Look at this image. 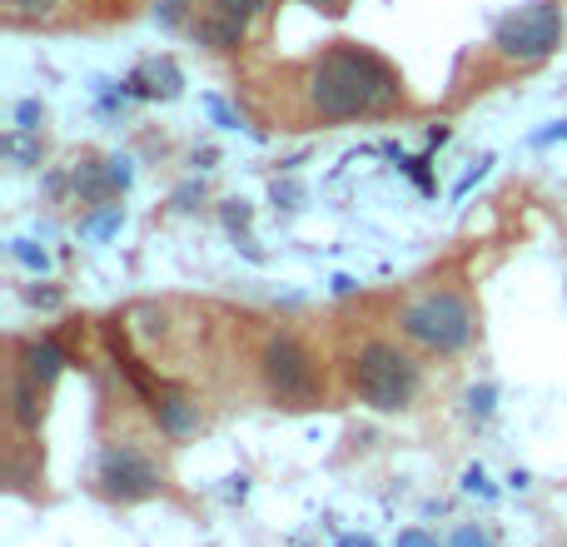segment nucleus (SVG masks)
Segmentation results:
<instances>
[{
  "mask_svg": "<svg viewBox=\"0 0 567 547\" xmlns=\"http://www.w3.org/2000/svg\"><path fill=\"white\" fill-rule=\"evenodd\" d=\"M493 403H498V389H493V383H483V389H468V413H473V419H488Z\"/></svg>",
  "mask_w": 567,
  "mask_h": 547,
  "instance_id": "4468645a",
  "label": "nucleus"
},
{
  "mask_svg": "<svg viewBox=\"0 0 567 547\" xmlns=\"http://www.w3.org/2000/svg\"><path fill=\"white\" fill-rule=\"evenodd\" d=\"M563 45V10L553 0H528V6L498 16L493 25V50L513 65H538Z\"/></svg>",
  "mask_w": 567,
  "mask_h": 547,
  "instance_id": "20e7f679",
  "label": "nucleus"
},
{
  "mask_svg": "<svg viewBox=\"0 0 567 547\" xmlns=\"http://www.w3.org/2000/svg\"><path fill=\"white\" fill-rule=\"evenodd\" d=\"M399 333L423 353H463L478 333V313L458 289H423L399 309Z\"/></svg>",
  "mask_w": 567,
  "mask_h": 547,
  "instance_id": "7ed1b4c3",
  "label": "nucleus"
},
{
  "mask_svg": "<svg viewBox=\"0 0 567 547\" xmlns=\"http://www.w3.org/2000/svg\"><path fill=\"white\" fill-rule=\"evenodd\" d=\"M303 6H313V10H329V16H333V10H343V0H303Z\"/></svg>",
  "mask_w": 567,
  "mask_h": 547,
  "instance_id": "5701e85b",
  "label": "nucleus"
},
{
  "mask_svg": "<svg viewBox=\"0 0 567 547\" xmlns=\"http://www.w3.org/2000/svg\"><path fill=\"white\" fill-rule=\"evenodd\" d=\"M30 303H45V309H55L60 293H55V289H30Z\"/></svg>",
  "mask_w": 567,
  "mask_h": 547,
  "instance_id": "4be33fe9",
  "label": "nucleus"
},
{
  "mask_svg": "<svg viewBox=\"0 0 567 547\" xmlns=\"http://www.w3.org/2000/svg\"><path fill=\"white\" fill-rule=\"evenodd\" d=\"M339 547H373V543H363V538H343Z\"/></svg>",
  "mask_w": 567,
  "mask_h": 547,
  "instance_id": "b1692460",
  "label": "nucleus"
},
{
  "mask_svg": "<svg viewBox=\"0 0 567 547\" xmlns=\"http://www.w3.org/2000/svg\"><path fill=\"white\" fill-rule=\"evenodd\" d=\"M65 363H70V353L60 349L50 333H40V339H25V343H20V373H30V379L45 383V389L60 379V373H65Z\"/></svg>",
  "mask_w": 567,
  "mask_h": 547,
  "instance_id": "0eeeda50",
  "label": "nucleus"
},
{
  "mask_svg": "<svg viewBox=\"0 0 567 547\" xmlns=\"http://www.w3.org/2000/svg\"><path fill=\"white\" fill-rule=\"evenodd\" d=\"M10 255H16L25 269H35V274H45V269H50L45 249H35V245H30V239H16V245H10Z\"/></svg>",
  "mask_w": 567,
  "mask_h": 547,
  "instance_id": "ddd939ff",
  "label": "nucleus"
},
{
  "mask_svg": "<svg viewBox=\"0 0 567 547\" xmlns=\"http://www.w3.org/2000/svg\"><path fill=\"white\" fill-rule=\"evenodd\" d=\"M10 16H45V10H55V0H6Z\"/></svg>",
  "mask_w": 567,
  "mask_h": 547,
  "instance_id": "f3484780",
  "label": "nucleus"
},
{
  "mask_svg": "<svg viewBox=\"0 0 567 547\" xmlns=\"http://www.w3.org/2000/svg\"><path fill=\"white\" fill-rule=\"evenodd\" d=\"M35 115H40V105H35V100H25V105H20V130H35Z\"/></svg>",
  "mask_w": 567,
  "mask_h": 547,
  "instance_id": "412c9836",
  "label": "nucleus"
},
{
  "mask_svg": "<svg viewBox=\"0 0 567 547\" xmlns=\"http://www.w3.org/2000/svg\"><path fill=\"white\" fill-rule=\"evenodd\" d=\"M155 20H159V25H185L189 6H185V0H155Z\"/></svg>",
  "mask_w": 567,
  "mask_h": 547,
  "instance_id": "2eb2a0df",
  "label": "nucleus"
},
{
  "mask_svg": "<svg viewBox=\"0 0 567 547\" xmlns=\"http://www.w3.org/2000/svg\"><path fill=\"white\" fill-rule=\"evenodd\" d=\"M10 419H16V429L35 433L40 419H45V383H35L30 373H16V389H10Z\"/></svg>",
  "mask_w": 567,
  "mask_h": 547,
  "instance_id": "1a4fd4ad",
  "label": "nucleus"
},
{
  "mask_svg": "<svg viewBox=\"0 0 567 547\" xmlns=\"http://www.w3.org/2000/svg\"><path fill=\"white\" fill-rule=\"evenodd\" d=\"M95 483L105 498H120V503H140V498H155L159 493V468L140 443H105L100 453V468H95Z\"/></svg>",
  "mask_w": 567,
  "mask_h": 547,
  "instance_id": "423d86ee",
  "label": "nucleus"
},
{
  "mask_svg": "<svg viewBox=\"0 0 567 547\" xmlns=\"http://www.w3.org/2000/svg\"><path fill=\"white\" fill-rule=\"evenodd\" d=\"M259 379H265L269 399L303 409L319 393V369H313V353L303 349L293 333H275V339L259 349Z\"/></svg>",
  "mask_w": 567,
  "mask_h": 547,
  "instance_id": "39448f33",
  "label": "nucleus"
},
{
  "mask_svg": "<svg viewBox=\"0 0 567 547\" xmlns=\"http://www.w3.org/2000/svg\"><path fill=\"white\" fill-rule=\"evenodd\" d=\"M399 547H439V538H429L423 528H403L399 533Z\"/></svg>",
  "mask_w": 567,
  "mask_h": 547,
  "instance_id": "6ab92c4d",
  "label": "nucleus"
},
{
  "mask_svg": "<svg viewBox=\"0 0 567 547\" xmlns=\"http://www.w3.org/2000/svg\"><path fill=\"white\" fill-rule=\"evenodd\" d=\"M349 389L373 413H403L423 389V369L393 339H363L349 359Z\"/></svg>",
  "mask_w": 567,
  "mask_h": 547,
  "instance_id": "f03ea898",
  "label": "nucleus"
},
{
  "mask_svg": "<svg viewBox=\"0 0 567 547\" xmlns=\"http://www.w3.org/2000/svg\"><path fill=\"white\" fill-rule=\"evenodd\" d=\"M303 100L319 120L339 125V120H359V115H383L403 100V80L399 70L383 55H373L369 45L339 40L329 45L303 75Z\"/></svg>",
  "mask_w": 567,
  "mask_h": 547,
  "instance_id": "f257e3e1",
  "label": "nucleus"
},
{
  "mask_svg": "<svg viewBox=\"0 0 567 547\" xmlns=\"http://www.w3.org/2000/svg\"><path fill=\"white\" fill-rule=\"evenodd\" d=\"M558 140H567V120H558V125H548L538 135V145H558Z\"/></svg>",
  "mask_w": 567,
  "mask_h": 547,
  "instance_id": "aec40b11",
  "label": "nucleus"
},
{
  "mask_svg": "<svg viewBox=\"0 0 567 547\" xmlns=\"http://www.w3.org/2000/svg\"><path fill=\"white\" fill-rule=\"evenodd\" d=\"M463 488H468V493H483V498H493L488 473H483V468H468V473H463Z\"/></svg>",
  "mask_w": 567,
  "mask_h": 547,
  "instance_id": "a211bd4d",
  "label": "nucleus"
},
{
  "mask_svg": "<svg viewBox=\"0 0 567 547\" xmlns=\"http://www.w3.org/2000/svg\"><path fill=\"white\" fill-rule=\"evenodd\" d=\"M155 423L165 438H189L199 429V409L189 399H179V393H165V399H155Z\"/></svg>",
  "mask_w": 567,
  "mask_h": 547,
  "instance_id": "9d476101",
  "label": "nucleus"
},
{
  "mask_svg": "<svg viewBox=\"0 0 567 547\" xmlns=\"http://www.w3.org/2000/svg\"><path fill=\"white\" fill-rule=\"evenodd\" d=\"M189 30H195V40L209 50H239L249 35V25H239V20H229V16H215V10H199V16L189 20Z\"/></svg>",
  "mask_w": 567,
  "mask_h": 547,
  "instance_id": "6e6552de",
  "label": "nucleus"
},
{
  "mask_svg": "<svg viewBox=\"0 0 567 547\" xmlns=\"http://www.w3.org/2000/svg\"><path fill=\"white\" fill-rule=\"evenodd\" d=\"M120 225H125V215H120V205H110L105 215L85 219V239H110V235H120Z\"/></svg>",
  "mask_w": 567,
  "mask_h": 547,
  "instance_id": "f8f14e48",
  "label": "nucleus"
},
{
  "mask_svg": "<svg viewBox=\"0 0 567 547\" xmlns=\"http://www.w3.org/2000/svg\"><path fill=\"white\" fill-rule=\"evenodd\" d=\"M265 6H269V0H205V10H215V16L239 20V25H249V20H255Z\"/></svg>",
  "mask_w": 567,
  "mask_h": 547,
  "instance_id": "9b49d317",
  "label": "nucleus"
},
{
  "mask_svg": "<svg viewBox=\"0 0 567 547\" xmlns=\"http://www.w3.org/2000/svg\"><path fill=\"white\" fill-rule=\"evenodd\" d=\"M449 547H493V538H488V533H483V528H473V523H468V528H458V533H453Z\"/></svg>",
  "mask_w": 567,
  "mask_h": 547,
  "instance_id": "dca6fc26",
  "label": "nucleus"
}]
</instances>
